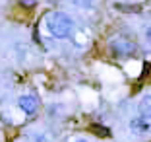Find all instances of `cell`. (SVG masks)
Instances as JSON below:
<instances>
[{"label": "cell", "instance_id": "7", "mask_svg": "<svg viewBox=\"0 0 151 142\" xmlns=\"http://www.w3.org/2000/svg\"><path fill=\"white\" fill-rule=\"evenodd\" d=\"M116 8L118 10H128V12H138V6H126V4H116Z\"/></svg>", "mask_w": 151, "mask_h": 142}, {"label": "cell", "instance_id": "2", "mask_svg": "<svg viewBox=\"0 0 151 142\" xmlns=\"http://www.w3.org/2000/svg\"><path fill=\"white\" fill-rule=\"evenodd\" d=\"M111 53L116 58H124V57H132L136 53V45L126 37H114L111 41Z\"/></svg>", "mask_w": 151, "mask_h": 142}, {"label": "cell", "instance_id": "4", "mask_svg": "<svg viewBox=\"0 0 151 142\" xmlns=\"http://www.w3.org/2000/svg\"><path fill=\"white\" fill-rule=\"evenodd\" d=\"M130 129L136 134H143V133H149L151 130V123L147 119H143V117H134L130 121Z\"/></svg>", "mask_w": 151, "mask_h": 142}, {"label": "cell", "instance_id": "10", "mask_svg": "<svg viewBox=\"0 0 151 142\" xmlns=\"http://www.w3.org/2000/svg\"><path fill=\"white\" fill-rule=\"evenodd\" d=\"M76 142H87V140H83V138H81V140H76Z\"/></svg>", "mask_w": 151, "mask_h": 142}, {"label": "cell", "instance_id": "1", "mask_svg": "<svg viewBox=\"0 0 151 142\" xmlns=\"http://www.w3.org/2000/svg\"><path fill=\"white\" fill-rule=\"evenodd\" d=\"M45 27L54 39H66L74 31V20L64 12H50L45 18Z\"/></svg>", "mask_w": 151, "mask_h": 142}, {"label": "cell", "instance_id": "11", "mask_svg": "<svg viewBox=\"0 0 151 142\" xmlns=\"http://www.w3.org/2000/svg\"><path fill=\"white\" fill-rule=\"evenodd\" d=\"M49 2H56V0H49Z\"/></svg>", "mask_w": 151, "mask_h": 142}, {"label": "cell", "instance_id": "9", "mask_svg": "<svg viewBox=\"0 0 151 142\" xmlns=\"http://www.w3.org/2000/svg\"><path fill=\"white\" fill-rule=\"evenodd\" d=\"M143 35H145V41H147V43L151 45V23H149V25L145 27V33H143Z\"/></svg>", "mask_w": 151, "mask_h": 142}, {"label": "cell", "instance_id": "8", "mask_svg": "<svg viewBox=\"0 0 151 142\" xmlns=\"http://www.w3.org/2000/svg\"><path fill=\"white\" fill-rule=\"evenodd\" d=\"M19 4H22V6H27V8H31V6L37 4V0H19Z\"/></svg>", "mask_w": 151, "mask_h": 142}, {"label": "cell", "instance_id": "6", "mask_svg": "<svg viewBox=\"0 0 151 142\" xmlns=\"http://www.w3.org/2000/svg\"><path fill=\"white\" fill-rule=\"evenodd\" d=\"M91 130H93V133H97V134H101V136H105V138L111 134L107 129H103V127H99V125H93V127H91Z\"/></svg>", "mask_w": 151, "mask_h": 142}, {"label": "cell", "instance_id": "5", "mask_svg": "<svg viewBox=\"0 0 151 142\" xmlns=\"http://www.w3.org/2000/svg\"><path fill=\"white\" fill-rule=\"evenodd\" d=\"M138 111H139V117L143 119H151V95H143L138 103Z\"/></svg>", "mask_w": 151, "mask_h": 142}, {"label": "cell", "instance_id": "3", "mask_svg": "<svg viewBox=\"0 0 151 142\" xmlns=\"http://www.w3.org/2000/svg\"><path fill=\"white\" fill-rule=\"evenodd\" d=\"M18 107L22 109L25 115H35L39 111V99L31 93H25V95H19L18 98Z\"/></svg>", "mask_w": 151, "mask_h": 142}]
</instances>
